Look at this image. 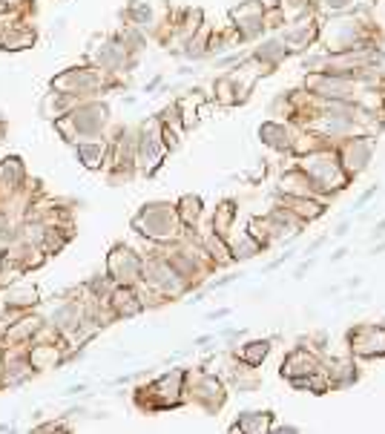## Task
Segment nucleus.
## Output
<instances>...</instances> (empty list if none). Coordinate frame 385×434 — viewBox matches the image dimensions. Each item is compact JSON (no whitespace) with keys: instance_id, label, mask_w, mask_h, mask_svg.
Returning <instances> with one entry per match:
<instances>
[{"instance_id":"f257e3e1","label":"nucleus","mask_w":385,"mask_h":434,"mask_svg":"<svg viewBox=\"0 0 385 434\" xmlns=\"http://www.w3.org/2000/svg\"><path fill=\"white\" fill-rule=\"evenodd\" d=\"M107 127H110V106L103 104V101H95V98L78 101L63 118L55 121V130H58L61 138L69 141V144L89 141V138H101Z\"/></svg>"},{"instance_id":"f03ea898","label":"nucleus","mask_w":385,"mask_h":434,"mask_svg":"<svg viewBox=\"0 0 385 434\" xmlns=\"http://www.w3.org/2000/svg\"><path fill=\"white\" fill-rule=\"evenodd\" d=\"M296 167L310 178L313 187L320 190V196H334V193H339L351 185V178H348V173L342 170L339 156L331 144H325V147H320V150L302 153Z\"/></svg>"},{"instance_id":"7ed1b4c3","label":"nucleus","mask_w":385,"mask_h":434,"mask_svg":"<svg viewBox=\"0 0 385 434\" xmlns=\"http://www.w3.org/2000/svg\"><path fill=\"white\" fill-rule=\"evenodd\" d=\"M182 228L184 225L176 213V204L170 202H147L132 216V230H138L153 242H172Z\"/></svg>"},{"instance_id":"20e7f679","label":"nucleus","mask_w":385,"mask_h":434,"mask_svg":"<svg viewBox=\"0 0 385 434\" xmlns=\"http://www.w3.org/2000/svg\"><path fill=\"white\" fill-rule=\"evenodd\" d=\"M320 41L325 44V52H345V49H354V46L374 44L368 38L362 15H357V12L331 15L325 20V26H320Z\"/></svg>"},{"instance_id":"39448f33","label":"nucleus","mask_w":385,"mask_h":434,"mask_svg":"<svg viewBox=\"0 0 385 434\" xmlns=\"http://www.w3.org/2000/svg\"><path fill=\"white\" fill-rule=\"evenodd\" d=\"M110 87H115V78L110 75V72L98 69V66H81V69L72 66V69L61 72L58 78H52V89L72 95L75 101L95 98V95H101L103 89H110Z\"/></svg>"},{"instance_id":"423d86ee","label":"nucleus","mask_w":385,"mask_h":434,"mask_svg":"<svg viewBox=\"0 0 385 434\" xmlns=\"http://www.w3.org/2000/svg\"><path fill=\"white\" fill-rule=\"evenodd\" d=\"M164 156H167V144L161 138V124L150 118L135 130V170L141 175H153L164 164Z\"/></svg>"},{"instance_id":"0eeeda50","label":"nucleus","mask_w":385,"mask_h":434,"mask_svg":"<svg viewBox=\"0 0 385 434\" xmlns=\"http://www.w3.org/2000/svg\"><path fill=\"white\" fill-rule=\"evenodd\" d=\"M374 150H377V138L374 135H351V138L339 141L336 156H339V164L348 173V178H357L371 167Z\"/></svg>"},{"instance_id":"6e6552de","label":"nucleus","mask_w":385,"mask_h":434,"mask_svg":"<svg viewBox=\"0 0 385 434\" xmlns=\"http://www.w3.org/2000/svg\"><path fill=\"white\" fill-rule=\"evenodd\" d=\"M265 6L256 4V0H248V4H239L236 9H230V18H233V38L239 44H251V41H259L262 35L267 32V23H265Z\"/></svg>"},{"instance_id":"1a4fd4ad","label":"nucleus","mask_w":385,"mask_h":434,"mask_svg":"<svg viewBox=\"0 0 385 434\" xmlns=\"http://www.w3.org/2000/svg\"><path fill=\"white\" fill-rule=\"evenodd\" d=\"M150 287H156V291H161L164 297H179L184 287H187V282H184V273H179L176 271V265H172L167 256L164 259H150V262H144V276H141Z\"/></svg>"},{"instance_id":"9d476101","label":"nucleus","mask_w":385,"mask_h":434,"mask_svg":"<svg viewBox=\"0 0 385 434\" xmlns=\"http://www.w3.org/2000/svg\"><path fill=\"white\" fill-rule=\"evenodd\" d=\"M107 273L118 285H135L138 279L144 276V259L138 256V253H132L130 247L118 244V247H113L110 259H107Z\"/></svg>"},{"instance_id":"9b49d317","label":"nucleus","mask_w":385,"mask_h":434,"mask_svg":"<svg viewBox=\"0 0 385 434\" xmlns=\"http://www.w3.org/2000/svg\"><path fill=\"white\" fill-rule=\"evenodd\" d=\"M279 38L285 41V46L291 49V55H302V52H308L313 44L320 41V23L313 20V18L288 23L282 32H279Z\"/></svg>"},{"instance_id":"f8f14e48","label":"nucleus","mask_w":385,"mask_h":434,"mask_svg":"<svg viewBox=\"0 0 385 434\" xmlns=\"http://www.w3.org/2000/svg\"><path fill=\"white\" fill-rule=\"evenodd\" d=\"M348 342H351V351L360 356H382L385 354V328L374 322L357 325V328L348 334Z\"/></svg>"},{"instance_id":"ddd939ff","label":"nucleus","mask_w":385,"mask_h":434,"mask_svg":"<svg viewBox=\"0 0 385 434\" xmlns=\"http://www.w3.org/2000/svg\"><path fill=\"white\" fill-rule=\"evenodd\" d=\"M256 66H262V72L265 69H276V66H282L288 58H291V49L285 46V41L279 38V35H270V38H265L262 44H256V49L248 55ZM267 75V72H265Z\"/></svg>"},{"instance_id":"4468645a","label":"nucleus","mask_w":385,"mask_h":434,"mask_svg":"<svg viewBox=\"0 0 385 434\" xmlns=\"http://www.w3.org/2000/svg\"><path fill=\"white\" fill-rule=\"evenodd\" d=\"M259 141L267 144L270 150L276 153H294V144H296V132L291 124L285 121H265L259 127Z\"/></svg>"},{"instance_id":"2eb2a0df","label":"nucleus","mask_w":385,"mask_h":434,"mask_svg":"<svg viewBox=\"0 0 385 434\" xmlns=\"http://www.w3.org/2000/svg\"><path fill=\"white\" fill-rule=\"evenodd\" d=\"M75 156L87 170H101V167H107V159H110V141L103 135L89 138V141H78L75 144Z\"/></svg>"},{"instance_id":"dca6fc26","label":"nucleus","mask_w":385,"mask_h":434,"mask_svg":"<svg viewBox=\"0 0 385 434\" xmlns=\"http://www.w3.org/2000/svg\"><path fill=\"white\" fill-rule=\"evenodd\" d=\"M26 185V167L18 156L0 161V196H18Z\"/></svg>"},{"instance_id":"f3484780","label":"nucleus","mask_w":385,"mask_h":434,"mask_svg":"<svg viewBox=\"0 0 385 434\" xmlns=\"http://www.w3.org/2000/svg\"><path fill=\"white\" fill-rule=\"evenodd\" d=\"M190 394H193V400L201 403L207 411H216L222 403H225V394H222V385L216 377H207L201 374L193 385H190Z\"/></svg>"},{"instance_id":"a211bd4d","label":"nucleus","mask_w":385,"mask_h":434,"mask_svg":"<svg viewBox=\"0 0 385 434\" xmlns=\"http://www.w3.org/2000/svg\"><path fill=\"white\" fill-rule=\"evenodd\" d=\"M317 371H320V363H317V359H313V354L305 351V348L291 351L288 359L282 363V374L291 377V380H296V377H308V374H317Z\"/></svg>"},{"instance_id":"6ab92c4d","label":"nucleus","mask_w":385,"mask_h":434,"mask_svg":"<svg viewBox=\"0 0 385 434\" xmlns=\"http://www.w3.org/2000/svg\"><path fill=\"white\" fill-rule=\"evenodd\" d=\"M273 9L282 15V20H285V26H288V23L313 18V9H317V4H313V0H276Z\"/></svg>"},{"instance_id":"aec40b11","label":"nucleus","mask_w":385,"mask_h":434,"mask_svg":"<svg viewBox=\"0 0 385 434\" xmlns=\"http://www.w3.org/2000/svg\"><path fill=\"white\" fill-rule=\"evenodd\" d=\"M110 302H113L115 314H121V316H132V314H138V311L144 308L141 299L135 297L132 285H118L115 291H113V297H110Z\"/></svg>"},{"instance_id":"412c9836","label":"nucleus","mask_w":385,"mask_h":434,"mask_svg":"<svg viewBox=\"0 0 385 434\" xmlns=\"http://www.w3.org/2000/svg\"><path fill=\"white\" fill-rule=\"evenodd\" d=\"M176 213H179V219H182L184 228H196L198 219H201V199L193 196V193L182 196L179 204H176Z\"/></svg>"},{"instance_id":"4be33fe9","label":"nucleus","mask_w":385,"mask_h":434,"mask_svg":"<svg viewBox=\"0 0 385 434\" xmlns=\"http://www.w3.org/2000/svg\"><path fill=\"white\" fill-rule=\"evenodd\" d=\"M270 428V414L267 411H244L239 417V423L233 426V431H244V434H262Z\"/></svg>"},{"instance_id":"5701e85b","label":"nucleus","mask_w":385,"mask_h":434,"mask_svg":"<svg viewBox=\"0 0 385 434\" xmlns=\"http://www.w3.org/2000/svg\"><path fill=\"white\" fill-rule=\"evenodd\" d=\"M259 250H262V244H259L251 233H241L239 242H230V256H233L236 262H248V259H253Z\"/></svg>"},{"instance_id":"b1692460","label":"nucleus","mask_w":385,"mask_h":434,"mask_svg":"<svg viewBox=\"0 0 385 434\" xmlns=\"http://www.w3.org/2000/svg\"><path fill=\"white\" fill-rule=\"evenodd\" d=\"M267 351H270V342H267V340H253V342H248V345H244V348L239 351V359H241L244 366L256 368V366H262V363H265Z\"/></svg>"},{"instance_id":"393cba45","label":"nucleus","mask_w":385,"mask_h":434,"mask_svg":"<svg viewBox=\"0 0 385 434\" xmlns=\"http://www.w3.org/2000/svg\"><path fill=\"white\" fill-rule=\"evenodd\" d=\"M233 219H236V204H233V202H222L219 210L213 213V230H216L219 236L227 239V233H230V228H233Z\"/></svg>"},{"instance_id":"a878e982","label":"nucleus","mask_w":385,"mask_h":434,"mask_svg":"<svg viewBox=\"0 0 385 434\" xmlns=\"http://www.w3.org/2000/svg\"><path fill=\"white\" fill-rule=\"evenodd\" d=\"M34 299H38V294L32 291V287H15V291L6 294V311L12 308H23V305H34Z\"/></svg>"},{"instance_id":"bb28decb","label":"nucleus","mask_w":385,"mask_h":434,"mask_svg":"<svg viewBox=\"0 0 385 434\" xmlns=\"http://www.w3.org/2000/svg\"><path fill=\"white\" fill-rule=\"evenodd\" d=\"M377 190H379L377 185H374V187H368V190H365V193L360 196V202H357V207H365V204H368V202H371V199L377 196Z\"/></svg>"},{"instance_id":"cd10ccee","label":"nucleus","mask_w":385,"mask_h":434,"mask_svg":"<svg viewBox=\"0 0 385 434\" xmlns=\"http://www.w3.org/2000/svg\"><path fill=\"white\" fill-rule=\"evenodd\" d=\"M348 228H351V222L345 219V222H339V225H336V230H334L331 236H345V233H348Z\"/></svg>"},{"instance_id":"c85d7f7f","label":"nucleus","mask_w":385,"mask_h":434,"mask_svg":"<svg viewBox=\"0 0 385 434\" xmlns=\"http://www.w3.org/2000/svg\"><path fill=\"white\" fill-rule=\"evenodd\" d=\"M345 253H348L345 247H339V250H334V253H331V262H339V259L345 256Z\"/></svg>"},{"instance_id":"c756f323","label":"nucleus","mask_w":385,"mask_h":434,"mask_svg":"<svg viewBox=\"0 0 385 434\" xmlns=\"http://www.w3.org/2000/svg\"><path fill=\"white\" fill-rule=\"evenodd\" d=\"M379 236H385V219H382V222L374 228V239H379Z\"/></svg>"},{"instance_id":"7c9ffc66","label":"nucleus","mask_w":385,"mask_h":434,"mask_svg":"<svg viewBox=\"0 0 385 434\" xmlns=\"http://www.w3.org/2000/svg\"><path fill=\"white\" fill-rule=\"evenodd\" d=\"M276 431H282V434H294V431H299L296 426H276Z\"/></svg>"},{"instance_id":"2f4dec72","label":"nucleus","mask_w":385,"mask_h":434,"mask_svg":"<svg viewBox=\"0 0 385 434\" xmlns=\"http://www.w3.org/2000/svg\"><path fill=\"white\" fill-rule=\"evenodd\" d=\"M4 4H6V0H4Z\"/></svg>"}]
</instances>
